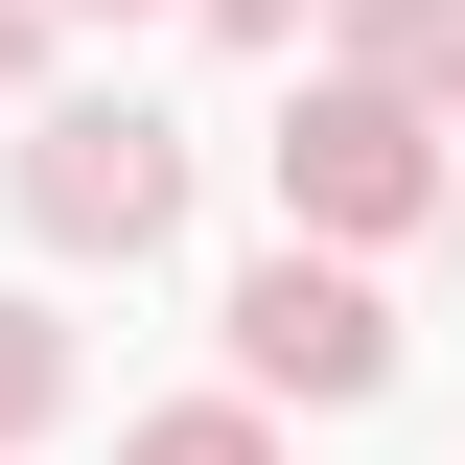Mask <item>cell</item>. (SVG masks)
<instances>
[{
    "mask_svg": "<svg viewBox=\"0 0 465 465\" xmlns=\"http://www.w3.org/2000/svg\"><path fill=\"white\" fill-rule=\"evenodd\" d=\"M232 349H256L280 396H372V372H396L372 280H326V256H280V280H232Z\"/></svg>",
    "mask_w": 465,
    "mask_h": 465,
    "instance_id": "6da1fadb",
    "label": "cell"
},
{
    "mask_svg": "<svg viewBox=\"0 0 465 465\" xmlns=\"http://www.w3.org/2000/svg\"><path fill=\"white\" fill-rule=\"evenodd\" d=\"M210 24H302V0H210Z\"/></svg>",
    "mask_w": 465,
    "mask_h": 465,
    "instance_id": "52a82bcc",
    "label": "cell"
},
{
    "mask_svg": "<svg viewBox=\"0 0 465 465\" xmlns=\"http://www.w3.org/2000/svg\"><path fill=\"white\" fill-rule=\"evenodd\" d=\"M140 465H256V419H140Z\"/></svg>",
    "mask_w": 465,
    "mask_h": 465,
    "instance_id": "5b68a950",
    "label": "cell"
},
{
    "mask_svg": "<svg viewBox=\"0 0 465 465\" xmlns=\"http://www.w3.org/2000/svg\"><path fill=\"white\" fill-rule=\"evenodd\" d=\"M372 70H419V94H465V0H372Z\"/></svg>",
    "mask_w": 465,
    "mask_h": 465,
    "instance_id": "277c9868",
    "label": "cell"
},
{
    "mask_svg": "<svg viewBox=\"0 0 465 465\" xmlns=\"http://www.w3.org/2000/svg\"><path fill=\"white\" fill-rule=\"evenodd\" d=\"M280 186H302L326 232H396V210H419V116H396V94H326V116L280 140Z\"/></svg>",
    "mask_w": 465,
    "mask_h": 465,
    "instance_id": "3957f363",
    "label": "cell"
},
{
    "mask_svg": "<svg viewBox=\"0 0 465 465\" xmlns=\"http://www.w3.org/2000/svg\"><path fill=\"white\" fill-rule=\"evenodd\" d=\"M0 419H47V326H24V302H0Z\"/></svg>",
    "mask_w": 465,
    "mask_h": 465,
    "instance_id": "8992f818",
    "label": "cell"
},
{
    "mask_svg": "<svg viewBox=\"0 0 465 465\" xmlns=\"http://www.w3.org/2000/svg\"><path fill=\"white\" fill-rule=\"evenodd\" d=\"M24 210H47V232H116V256H140V232L186 210V140H163V116H47Z\"/></svg>",
    "mask_w": 465,
    "mask_h": 465,
    "instance_id": "7a4b0ae2",
    "label": "cell"
}]
</instances>
